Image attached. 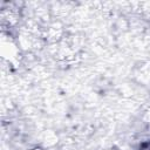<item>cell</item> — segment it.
Instances as JSON below:
<instances>
[{
	"mask_svg": "<svg viewBox=\"0 0 150 150\" xmlns=\"http://www.w3.org/2000/svg\"><path fill=\"white\" fill-rule=\"evenodd\" d=\"M139 150H150V142H146V143L142 144V146H141Z\"/></svg>",
	"mask_w": 150,
	"mask_h": 150,
	"instance_id": "6da1fadb",
	"label": "cell"
}]
</instances>
